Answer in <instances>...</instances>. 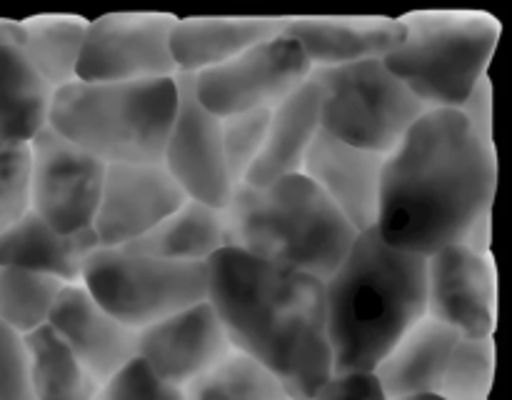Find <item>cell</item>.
<instances>
[{"label":"cell","instance_id":"obj_1","mask_svg":"<svg viewBox=\"0 0 512 400\" xmlns=\"http://www.w3.org/2000/svg\"><path fill=\"white\" fill-rule=\"evenodd\" d=\"M495 150L458 110H425L385 155L375 230L388 245L428 258L493 213Z\"/></svg>","mask_w":512,"mask_h":400},{"label":"cell","instance_id":"obj_2","mask_svg":"<svg viewBox=\"0 0 512 400\" xmlns=\"http://www.w3.org/2000/svg\"><path fill=\"white\" fill-rule=\"evenodd\" d=\"M205 265L208 303L230 345L263 363L290 400H308L333 375L323 280L235 248Z\"/></svg>","mask_w":512,"mask_h":400},{"label":"cell","instance_id":"obj_3","mask_svg":"<svg viewBox=\"0 0 512 400\" xmlns=\"http://www.w3.org/2000/svg\"><path fill=\"white\" fill-rule=\"evenodd\" d=\"M323 288L333 375L373 373L425 318V255L393 248L370 228Z\"/></svg>","mask_w":512,"mask_h":400},{"label":"cell","instance_id":"obj_4","mask_svg":"<svg viewBox=\"0 0 512 400\" xmlns=\"http://www.w3.org/2000/svg\"><path fill=\"white\" fill-rule=\"evenodd\" d=\"M225 220L228 248L323 283L358 238L303 173L263 188L235 185L225 205Z\"/></svg>","mask_w":512,"mask_h":400},{"label":"cell","instance_id":"obj_5","mask_svg":"<svg viewBox=\"0 0 512 400\" xmlns=\"http://www.w3.org/2000/svg\"><path fill=\"white\" fill-rule=\"evenodd\" d=\"M178 108V80L83 83L50 98L48 128L105 165L160 163Z\"/></svg>","mask_w":512,"mask_h":400},{"label":"cell","instance_id":"obj_6","mask_svg":"<svg viewBox=\"0 0 512 400\" xmlns=\"http://www.w3.org/2000/svg\"><path fill=\"white\" fill-rule=\"evenodd\" d=\"M405 35L385 68L428 110H458L485 78L500 28L488 15L418 13L400 18Z\"/></svg>","mask_w":512,"mask_h":400},{"label":"cell","instance_id":"obj_7","mask_svg":"<svg viewBox=\"0 0 512 400\" xmlns=\"http://www.w3.org/2000/svg\"><path fill=\"white\" fill-rule=\"evenodd\" d=\"M308 80L318 93L320 130L380 155H388L428 110L383 58L313 68Z\"/></svg>","mask_w":512,"mask_h":400},{"label":"cell","instance_id":"obj_8","mask_svg":"<svg viewBox=\"0 0 512 400\" xmlns=\"http://www.w3.org/2000/svg\"><path fill=\"white\" fill-rule=\"evenodd\" d=\"M80 285L113 318L140 330L208 300V265L173 263L125 248H98L85 263Z\"/></svg>","mask_w":512,"mask_h":400},{"label":"cell","instance_id":"obj_9","mask_svg":"<svg viewBox=\"0 0 512 400\" xmlns=\"http://www.w3.org/2000/svg\"><path fill=\"white\" fill-rule=\"evenodd\" d=\"M308 55L288 33L253 45L215 68L193 75L200 105L215 118L273 110L303 88L310 78Z\"/></svg>","mask_w":512,"mask_h":400},{"label":"cell","instance_id":"obj_10","mask_svg":"<svg viewBox=\"0 0 512 400\" xmlns=\"http://www.w3.org/2000/svg\"><path fill=\"white\" fill-rule=\"evenodd\" d=\"M178 18L158 13H113L88 23L80 50L83 83H143L175 78L170 33Z\"/></svg>","mask_w":512,"mask_h":400},{"label":"cell","instance_id":"obj_11","mask_svg":"<svg viewBox=\"0 0 512 400\" xmlns=\"http://www.w3.org/2000/svg\"><path fill=\"white\" fill-rule=\"evenodd\" d=\"M28 145L30 210L60 233L90 230L108 165L48 125Z\"/></svg>","mask_w":512,"mask_h":400},{"label":"cell","instance_id":"obj_12","mask_svg":"<svg viewBox=\"0 0 512 400\" xmlns=\"http://www.w3.org/2000/svg\"><path fill=\"white\" fill-rule=\"evenodd\" d=\"M178 108L163 148V168L178 183L185 198L213 208H225L233 195L228 165L220 140V118L200 105L193 75L178 73Z\"/></svg>","mask_w":512,"mask_h":400},{"label":"cell","instance_id":"obj_13","mask_svg":"<svg viewBox=\"0 0 512 400\" xmlns=\"http://www.w3.org/2000/svg\"><path fill=\"white\" fill-rule=\"evenodd\" d=\"M183 200L185 193L163 163L108 165L90 230L100 248H125L150 233Z\"/></svg>","mask_w":512,"mask_h":400},{"label":"cell","instance_id":"obj_14","mask_svg":"<svg viewBox=\"0 0 512 400\" xmlns=\"http://www.w3.org/2000/svg\"><path fill=\"white\" fill-rule=\"evenodd\" d=\"M425 315L465 338L493 335L495 273L488 255L463 243L425 258Z\"/></svg>","mask_w":512,"mask_h":400},{"label":"cell","instance_id":"obj_15","mask_svg":"<svg viewBox=\"0 0 512 400\" xmlns=\"http://www.w3.org/2000/svg\"><path fill=\"white\" fill-rule=\"evenodd\" d=\"M230 350L233 345L213 305L200 300L140 328L135 358L143 360L160 380L183 388Z\"/></svg>","mask_w":512,"mask_h":400},{"label":"cell","instance_id":"obj_16","mask_svg":"<svg viewBox=\"0 0 512 400\" xmlns=\"http://www.w3.org/2000/svg\"><path fill=\"white\" fill-rule=\"evenodd\" d=\"M385 155L355 148L325 130L315 135L300 173L330 200L355 233L375 228Z\"/></svg>","mask_w":512,"mask_h":400},{"label":"cell","instance_id":"obj_17","mask_svg":"<svg viewBox=\"0 0 512 400\" xmlns=\"http://www.w3.org/2000/svg\"><path fill=\"white\" fill-rule=\"evenodd\" d=\"M48 325L75 355L95 385L105 383L135 358L138 330L128 328L90 298L83 285H65L50 310Z\"/></svg>","mask_w":512,"mask_h":400},{"label":"cell","instance_id":"obj_18","mask_svg":"<svg viewBox=\"0 0 512 400\" xmlns=\"http://www.w3.org/2000/svg\"><path fill=\"white\" fill-rule=\"evenodd\" d=\"M285 33L303 48L313 68L385 58L405 35L393 18H285Z\"/></svg>","mask_w":512,"mask_h":400},{"label":"cell","instance_id":"obj_19","mask_svg":"<svg viewBox=\"0 0 512 400\" xmlns=\"http://www.w3.org/2000/svg\"><path fill=\"white\" fill-rule=\"evenodd\" d=\"M98 248L93 230L60 233L30 210L0 235V268L28 270L63 285H80L85 263Z\"/></svg>","mask_w":512,"mask_h":400},{"label":"cell","instance_id":"obj_20","mask_svg":"<svg viewBox=\"0 0 512 400\" xmlns=\"http://www.w3.org/2000/svg\"><path fill=\"white\" fill-rule=\"evenodd\" d=\"M458 338L455 330L428 315L418 320L373 370L388 400L438 395Z\"/></svg>","mask_w":512,"mask_h":400},{"label":"cell","instance_id":"obj_21","mask_svg":"<svg viewBox=\"0 0 512 400\" xmlns=\"http://www.w3.org/2000/svg\"><path fill=\"white\" fill-rule=\"evenodd\" d=\"M285 18H185L175 20L170 53L178 73H203L283 33Z\"/></svg>","mask_w":512,"mask_h":400},{"label":"cell","instance_id":"obj_22","mask_svg":"<svg viewBox=\"0 0 512 400\" xmlns=\"http://www.w3.org/2000/svg\"><path fill=\"white\" fill-rule=\"evenodd\" d=\"M320 133L318 93L313 83H305L295 90L288 100L270 110L268 133H265L263 150L258 160L245 175L243 183L253 188L275 183L288 175H298L308 148L313 145L315 135Z\"/></svg>","mask_w":512,"mask_h":400},{"label":"cell","instance_id":"obj_23","mask_svg":"<svg viewBox=\"0 0 512 400\" xmlns=\"http://www.w3.org/2000/svg\"><path fill=\"white\" fill-rule=\"evenodd\" d=\"M223 248H228L225 208H213L190 198H185L183 205L160 220L150 233L125 245V250L133 253L173 263H208Z\"/></svg>","mask_w":512,"mask_h":400},{"label":"cell","instance_id":"obj_24","mask_svg":"<svg viewBox=\"0 0 512 400\" xmlns=\"http://www.w3.org/2000/svg\"><path fill=\"white\" fill-rule=\"evenodd\" d=\"M50 98L20 45H0V143H30L48 125Z\"/></svg>","mask_w":512,"mask_h":400},{"label":"cell","instance_id":"obj_25","mask_svg":"<svg viewBox=\"0 0 512 400\" xmlns=\"http://www.w3.org/2000/svg\"><path fill=\"white\" fill-rule=\"evenodd\" d=\"M85 30L88 23L80 18H35L23 23L20 50L53 93L78 80Z\"/></svg>","mask_w":512,"mask_h":400},{"label":"cell","instance_id":"obj_26","mask_svg":"<svg viewBox=\"0 0 512 400\" xmlns=\"http://www.w3.org/2000/svg\"><path fill=\"white\" fill-rule=\"evenodd\" d=\"M25 348L35 400H93L98 385L50 325L25 335Z\"/></svg>","mask_w":512,"mask_h":400},{"label":"cell","instance_id":"obj_27","mask_svg":"<svg viewBox=\"0 0 512 400\" xmlns=\"http://www.w3.org/2000/svg\"><path fill=\"white\" fill-rule=\"evenodd\" d=\"M183 395L185 400H290L263 363L235 348L183 385Z\"/></svg>","mask_w":512,"mask_h":400},{"label":"cell","instance_id":"obj_28","mask_svg":"<svg viewBox=\"0 0 512 400\" xmlns=\"http://www.w3.org/2000/svg\"><path fill=\"white\" fill-rule=\"evenodd\" d=\"M63 288V283L45 275L0 268V323L20 335L43 328Z\"/></svg>","mask_w":512,"mask_h":400},{"label":"cell","instance_id":"obj_29","mask_svg":"<svg viewBox=\"0 0 512 400\" xmlns=\"http://www.w3.org/2000/svg\"><path fill=\"white\" fill-rule=\"evenodd\" d=\"M495 375L493 335H460L450 353L438 395L443 400H488Z\"/></svg>","mask_w":512,"mask_h":400},{"label":"cell","instance_id":"obj_30","mask_svg":"<svg viewBox=\"0 0 512 400\" xmlns=\"http://www.w3.org/2000/svg\"><path fill=\"white\" fill-rule=\"evenodd\" d=\"M270 110H250V113L228 115L220 118V140H223L225 165L230 180L240 185L263 150L265 133H268Z\"/></svg>","mask_w":512,"mask_h":400},{"label":"cell","instance_id":"obj_31","mask_svg":"<svg viewBox=\"0 0 512 400\" xmlns=\"http://www.w3.org/2000/svg\"><path fill=\"white\" fill-rule=\"evenodd\" d=\"M30 213V145L0 143V235Z\"/></svg>","mask_w":512,"mask_h":400},{"label":"cell","instance_id":"obj_32","mask_svg":"<svg viewBox=\"0 0 512 400\" xmlns=\"http://www.w3.org/2000/svg\"><path fill=\"white\" fill-rule=\"evenodd\" d=\"M93 400H185L183 388L160 380L140 358L98 385Z\"/></svg>","mask_w":512,"mask_h":400},{"label":"cell","instance_id":"obj_33","mask_svg":"<svg viewBox=\"0 0 512 400\" xmlns=\"http://www.w3.org/2000/svg\"><path fill=\"white\" fill-rule=\"evenodd\" d=\"M0 400H35L25 335L0 323Z\"/></svg>","mask_w":512,"mask_h":400},{"label":"cell","instance_id":"obj_34","mask_svg":"<svg viewBox=\"0 0 512 400\" xmlns=\"http://www.w3.org/2000/svg\"><path fill=\"white\" fill-rule=\"evenodd\" d=\"M308 400H388L373 373L330 375Z\"/></svg>","mask_w":512,"mask_h":400},{"label":"cell","instance_id":"obj_35","mask_svg":"<svg viewBox=\"0 0 512 400\" xmlns=\"http://www.w3.org/2000/svg\"><path fill=\"white\" fill-rule=\"evenodd\" d=\"M458 113L463 115V120L470 125V130H473L485 145L493 148V83H490L488 75L475 83V88L470 90L468 98L460 103Z\"/></svg>","mask_w":512,"mask_h":400},{"label":"cell","instance_id":"obj_36","mask_svg":"<svg viewBox=\"0 0 512 400\" xmlns=\"http://www.w3.org/2000/svg\"><path fill=\"white\" fill-rule=\"evenodd\" d=\"M460 243H463L465 248L473 250V253L488 255V258H490V213H485L483 218L475 220V223L470 225V230L465 233V238L460 240Z\"/></svg>","mask_w":512,"mask_h":400},{"label":"cell","instance_id":"obj_37","mask_svg":"<svg viewBox=\"0 0 512 400\" xmlns=\"http://www.w3.org/2000/svg\"><path fill=\"white\" fill-rule=\"evenodd\" d=\"M23 40V23L0 20V45H20Z\"/></svg>","mask_w":512,"mask_h":400},{"label":"cell","instance_id":"obj_38","mask_svg":"<svg viewBox=\"0 0 512 400\" xmlns=\"http://www.w3.org/2000/svg\"><path fill=\"white\" fill-rule=\"evenodd\" d=\"M403 400H443L440 395H415V398H403Z\"/></svg>","mask_w":512,"mask_h":400}]
</instances>
